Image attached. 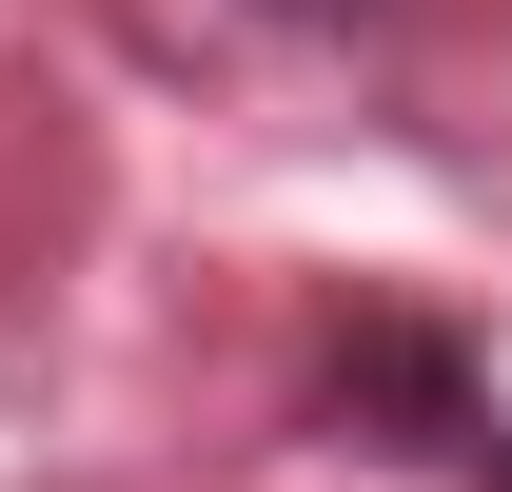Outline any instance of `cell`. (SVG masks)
Returning a JSON list of instances; mask_svg holds the SVG:
<instances>
[{"instance_id": "cell-1", "label": "cell", "mask_w": 512, "mask_h": 492, "mask_svg": "<svg viewBox=\"0 0 512 492\" xmlns=\"http://www.w3.org/2000/svg\"><path fill=\"white\" fill-rule=\"evenodd\" d=\"M217 20H256V40H355L375 0H217Z\"/></svg>"}]
</instances>
